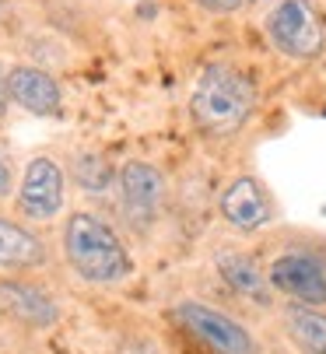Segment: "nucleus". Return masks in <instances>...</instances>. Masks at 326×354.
I'll return each mask as SVG.
<instances>
[{
    "label": "nucleus",
    "instance_id": "18",
    "mask_svg": "<svg viewBox=\"0 0 326 354\" xmlns=\"http://www.w3.org/2000/svg\"><path fill=\"white\" fill-rule=\"evenodd\" d=\"M4 113H8V74L0 67V120H4Z\"/></svg>",
    "mask_w": 326,
    "mask_h": 354
},
{
    "label": "nucleus",
    "instance_id": "14",
    "mask_svg": "<svg viewBox=\"0 0 326 354\" xmlns=\"http://www.w3.org/2000/svg\"><path fill=\"white\" fill-rule=\"evenodd\" d=\"M74 179L84 193H105L109 186H113V165H109L102 155H95V151H81V155L74 158Z\"/></svg>",
    "mask_w": 326,
    "mask_h": 354
},
{
    "label": "nucleus",
    "instance_id": "15",
    "mask_svg": "<svg viewBox=\"0 0 326 354\" xmlns=\"http://www.w3.org/2000/svg\"><path fill=\"white\" fill-rule=\"evenodd\" d=\"M11 193H15V169H11V158H8L4 144H0V200H8Z\"/></svg>",
    "mask_w": 326,
    "mask_h": 354
},
{
    "label": "nucleus",
    "instance_id": "10",
    "mask_svg": "<svg viewBox=\"0 0 326 354\" xmlns=\"http://www.w3.org/2000/svg\"><path fill=\"white\" fill-rule=\"evenodd\" d=\"M0 309L32 330H46L60 319L57 298L46 295L39 284L18 281V277H0Z\"/></svg>",
    "mask_w": 326,
    "mask_h": 354
},
{
    "label": "nucleus",
    "instance_id": "7",
    "mask_svg": "<svg viewBox=\"0 0 326 354\" xmlns=\"http://www.w3.org/2000/svg\"><path fill=\"white\" fill-rule=\"evenodd\" d=\"M116 186H120L123 221L141 235L154 228V221L161 218V207H165V196H169L165 172L154 169L151 162H127L116 176Z\"/></svg>",
    "mask_w": 326,
    "mask_h": 354
},
{
    "label": "nucleus",
    "instance_id": "2",
    "mask_svg": "<svg viewBox=\"0 0 326 354\" xmlns=\"http://www.w3.org/2000/svg\"><path fill=\"white\" fill-rule=\"evenodd\" d=\"M256 109V88L253 81L228 67V64H210L190 95V116L200 133L207 137H232L246 127V120Z\"/></svg>",
    "mask_w": 326,
    "mask_h": 354
},
{
    "label": "nucleus",
    "instance_id": "13",
    "mask_svg": "<svg viewBox=\"0 0 326 354\" xmlns=\"http://www.w3.org/2000/svg\"><path fill=\"white\" fill-rule=\"evenodd\" d=\"M281 323L302 354H326V313L323 309L291 301L281 313Z\"/></svg>",
    "mask_w": 326,
    "mask_h": 354
},
{
    "label": "nucleus",
    "instance_id": "5",
    "mask_svg": "<svg viewBox=\"0 0 326 354\" xmlns=\"http://www.w3.org/2000/svg\"><path fill=\"white\" fill-rule=\"evenodd\" d=\"M67 207V172L53 155H35L15 186V211L32 225L57 221Z\"/></svg>",
    "mask_w": 326,
    "mask_h": 354
},
{
    "label": "nucleus",
    "instance_id": "9",
    "mask_svg": "<svg viewBox=\"0 0 326 354\" xmlns=\"http://www.w3.org/2000/svg\"><path fill=\"white\" fill-rule=\"evenodd\" d=\"M8 102H15L18 109L32 113V116H53L60 113V84L46 67L39 64H18L8 71Z\"/></svg>",
    "mask_w": 326,
    "mask_h": 354
},
{
    "label": "nucleus",
    "instance_id": "4",
    "mask_svg": "<svg viewBox=\"0 0 326 354\" xmlns=\"http://www.w3.org/2000/svg\"><path fill=\"white\" fill-rule=\"evenodd\" d=\"M266 35L291 60H316L326 49V25L312 0H278L266 15Z\"/></svg>",
    "mask_w": 326,
    "mask_h": 354
},
{
    "label": "nucleus",
    "instance_id": "3",
    "mask_svg": "<svg viewBox=\"0 0 326 354\" xmlns=\"http://www.w3.org/2000/svg\"><path fill=\"white\" fill-rule=\"evenodd\" d=\"M274 295L298 306L326 309V249L316 242H284L263 267Z\"/></svg>",
    "mask_w": 326,
    "mask_h": 354
},
{
    "label": "nucleus",
    "instance_id": "11",
    "mask_svg": "<svg viewBox=\"0 0 326 354\" xmlns=\"http://www.w3.org/2000/svg\"><path fill=\"white\" fill-rule=\"evenodd\" d=\"M214 267H217V277H221L239 298L253 301L260 309H270L274 306V291L266 284V274L260 267V260H253L249 252H239V249H225L214 257Z\"/></svg>",
    "mask_w": 326,
    "mask_h": 354
},
{
    "label": "nucleus",
    "instance_id": "6",
    "mask_svg": "<svg viewBox=\"0 0 326 354\" xmlns=\"http://www.w3.org/2000/svg\"><path fill=\"white\" fill-rule=\"evenodd\" d=\"M172 316L210 354H256V337L225 309H214L200 298H183L172 306Z\"/></svg>",
    "mask_w": 326,
    "mask_h": 354
},
{
    "label": "nucleus",
    "instance_id": "16",
    "mask_svg": "<svg viewBox=\"0 0 326 354\" xmlns=\"http://www.w3.org/2000/svg\"><path fill=\"white\" fill-rule=\"evenodd\" d=\"M120 354H161V351H158L154 344H147V340H130Z\"/></svg>",
    "mask_w": 326,
    "mask_h": 354
},
{
    "label": "nucleus",
    "instance_id": "12",
    "mask_svg": "<svg viewBox=\"0 0 326 354\" xmlns=\"http://www.w3.org/2000/svg\"><path fill=\"white\" fill-rule=\"evenodd\" d=\"M49 260L46 239L15 218H0V270H35Z\"/></svg>",
    "mask_w": 326,
    "mask_h": 354
},
{
    "label": "nucleus",
    "instance_id": "17",
    "mask_svg": "<svg viewBox=\"0 0 326 354\" xmlns=\"http://www.w3.org/2000/svg\"><path fill=\"white\" fill-rule=\"evenodd\" d=\"M203 8H210V11H235L242 0H200Z\"/></svg>",
    "mask_w": 326,
    "mask_h": 354
},
{
    "label": "nucleus",
    "instance_id": "8",
    "mask_svg": "<svg viewBox=\"0 0 326 354\" xmlns=\"http://www.w3.org/2000/svg\"><path fill=\"white\" fill-rule=\"evenodd\" d=\"M217 211H221L225 225L235 232H260L274 221V200H270L266 186L256 176H239L221 189Z\"/></svg>",
    "mask_w": 326,
    "mask_h": 354
},
{
    "label": "nucleus",
    "instance_id": "1",
    "mask_svg": "<svg viewBox=\"0 0 326 354\" xmlns=\"http://www.w3.org/2000/svg\"><path fill=\"white\" fill-rule=\"evenodd\" d=\"M60 242L71 274L91 288H116L134 274V260L120 228L95 211H74L64 221Z\"/></svg>",
    "mask_w": 326,
    "mask_h": 354
}]
</instances>
